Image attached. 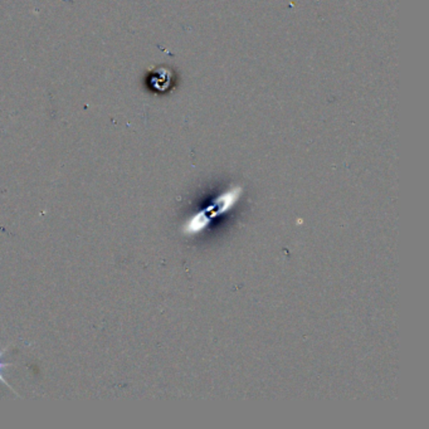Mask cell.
<instances>
[{
	"label": "cell",
	"instance_id": "1",
	"mask_svg": "<svg viewBox=\"0 0 429 429\" xmlns=\"http://www.w3.org/2000/svg\"><path fill=\"white\" fill-rule=\"evenodd\" d=\"M241 195H242V188L241 187L232 188L224 193L220 194L219 197L215 199L207 210L199 212L190 219L187 220V223L183 226V233L185 236L199 234L200 232H203L207 228V226H210V222L214 219V217L224 214L228 210H233V207L239 200Z\"/></svg>",
	"mask_w": 429,
	"mask_h": 429
},
{
	"label": "cell",
	"instance_id": "2",
	"mask_svg": "<svg viewBox=\"0 0 429 429\" xmlns=\"http://www.w3.org/2000/svg\"><path fill=\"white\" fill-rule=\"evenodd\" d=\"M4 352H6V350H4L3 352H0V381H1V383H4V384H6V386L11 388V386L6 383V380L4 379V376H3V374H1V370L6 368V366H9V365H11L9 363H3V362H1V357H3V354H4Z\"/></svg>",
	"mask_w": 429,
	"mask_h": 429
}]
</instances>
